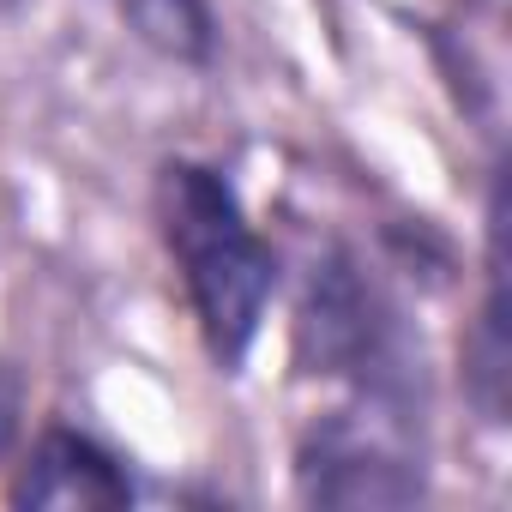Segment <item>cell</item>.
I'll return each mask as SVG.
<instances>
[{"mask_svg": "<svg viewBox=\"0 0 512 512\" xmlns=\"http://www.w3.org/2000/svg\"><path fill=\"white\" fill-rule=\"evenodd\" d=\"M157 223H163V241L175 253L181 278H187L205 350L223 368H235L253 350V338H260L266 302L278 290L272 247L241 217L235 187L205 163L157 169Z\"/></svg>", "mask_w": 512, "mask_h": 512, "instance_id": "1", "label": "cell"}, {"mask_svg": "<svg viewBox=\"0 0 512 512\" xmlns=\"http://www.w3.org/2000/svg\"><path fill=\"white\" fill-rule=\"evenodd\" d=\"M296 350H302L308 374L356 380L362 398H398L404 404L410 356H404L398 320L374 296V284H362V272L344 260V253H332L326 266H314V278L302 290Z\"/></svg>", "mask_w": 512, "mask_h": 512, "instance_id": "2", "label": "cell"}, {"mask_svg": "<svg viewBox=\"0 0 512 512\" xmlns=\"http://www.w3.org/2000/svg\"><path fill=\"white\" fill-rule=\"evenodd\" d=\"M302 500L314 506H404L422 494V458L398 398H368L362 410L326 416L302 440Z\"/></svg>", "mask_w": 512, "mask_h": 512, "instance_id": "3", "label": "cell"}, {"mask_svg": "<svg viewBox=\"0 0 512 512\" xmlns=\"http://www.w3.org/2000/svg\"><path fill=\"white\" fill-rule=\"evenodd\" d=\"M19 506H49V512H97V506H127L133 482L127 470L85 434L73 428H49L25 464V476L13 482Z\"/></svg>", "mask_w": 512, "mask_h": 512, "instance_id": "4", "label": "cell"}, {"mask_svg": "<svg viewBox=\"0 0 512 512\" xmlns=\"http://www.w3.org/2000/svg\"><path fill=\"white\" fill-rule=\"evenodd\" d=\"M121 13L169 61H205L211 55V13H205V0H121Z\"/></svg>", "mask_w": 512, "mask_h": 512, "instance_id": "5", "label": "cell"}, {"mask_svg": "<svg viewBox=\"0 0 512 512\" xmlns=\"http://www.w3.org/2000/svg\"><path fill=\"white\" fill-rule=\"evenodd\" d=\"M13 434H19V386L13 374H0V452L13 446Z\"/></svg>", "mask_w": 512, "mask_h": 512, "instance_id": "6", "label": "cell"}, {"mask_svg": "<svg viewBox=\"0 0 512 512\" xmlns=\"http://www.w3.org/2000/svg\"><path fill=\"white\" fill-rule=\"evenodd\" d=\"M0 7H13V0H0Z\"/></svg>", "mask_w": 512, "mask_h": 512, "instance_id": "7", "label": "cell"}]
</instances>
